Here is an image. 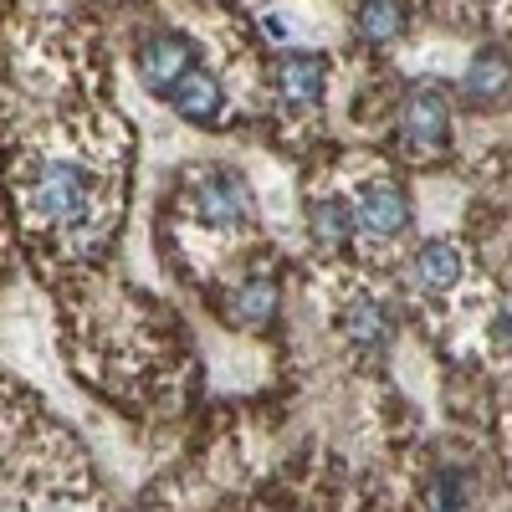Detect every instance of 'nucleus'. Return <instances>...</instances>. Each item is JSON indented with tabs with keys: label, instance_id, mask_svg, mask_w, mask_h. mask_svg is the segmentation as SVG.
<instances>
[{
	"label": "nucleus",
	"instance_id": "3",
	"mask_svg": "<svg viewBox=\"0 0 512 512\" xmlns=\"http://www.w3.org/2000/svg\"><path fill=\"white\" fill-rule=\"evenodd\" d=\"M354 231L374 241H395L410 231V195L395 180H369L354 200Z\"/></svg>",
	"mask_w": 512,
	"mask_h": 512
},
{
	"label": "nucleus",
	"instance_id": "2",
	"mask_svg": "<svg viewBox=\"0 0 512 512\" xmlns=\"http://www.w3.org/2000/svg\"><path fill=\"white\" fill-rule=\"evenodd\" d=\"M190 210L205 226H246L251 221V195L241 185V175L231 169H195L190 180Z\"/></svg>",
	"mask_w": 512,
	"mask_h": 512
},
{
	"label": "nucleus",
	"instance_id": "6",
	"mask_svg": "<svg viewBox=\"0 0 512 512\" xmlns=\"http://www.w3.org/2000/svg\"><path fill=\"white\" fill-rule=\"evenodd\" d=\"M164 98H169V108H175L185 123H216L221 108H226L221 82L210 77V72H200V67H190L185 77H175V88H169Z\"/></svg>",
	"mask_w": 512,
	"mask_h": 512
},
{
	"label": "nucleus",
	"instance_id": "14",
	"mask_svg": "<svg viewBox=\"0 0 512 512\" xmlns=\"http://www.w3.org/2000/svg\"><path fill=\"white\" fill-rule=\"evenodd\" d=\"M466 492H472V482H466L461 466H441L436 482H431V492H425V502H431V507H461Z\"/></svg>",
	"mask_w": 512,
	"mask_h": 512
},
{
	"label": "nucleus",
	"instance_id": "9",
	"mask_svg": "<svg viewBox=\"0 0 512 512\" xmlns=\"http://www.w3.org/2000/svg\"><path fill=\"white\" fill-rule=\"evenodd\" d=\"M344 338L354 349H384L395 338V318L384 303H374V297H359V303L344 308Z\"/></svg>",
	"mask_w": 512,
	"mask_h": 512
},
{
	"label": "nucleus",
	"instance_id": "1",
	"mask_svg": "<svg viewBox=\"0 0 512 512\" xmlns=\"http://www.w3.org/2000/svg\"><path fill=\"white\" fill-rule=\"evenodd\" d=\"M31 210L41 221H52L62 231H77L93 221V180L77 164H41V175L31 180Z\"/></svg>",
	"mask_w": 512,
	"mask_h": 512
},
{
	"label": "nucleus",
	"instance_id": "12",
	"mask_svg": "<svg viewBox=\"0 0 512 512\" xmlns=\"http://www.w3.org/2000/svg\"><path fill=\"white\" fill-rule=\"evenodd\" d=\"M354 26L369 47H384V41H395L405 31V11H400V0H359Z\"/></svg>",
	"mask_w": 512,
	"mask_h": 512
},
{
	"label": "nucleus",
	"instance_id": "8",
	"mask_svg": "<svg viewBox=\"0 0 512 512\" xmlns=\"http://www.w3.org/2000/svg\"><path fill=\"white\" fill-rule=\"evenodd\" d=\"M461 251L451 241H420L410 251V277L425 287V292H451L461 282Z\"/></svg>",
	"mask_w": 512,
	"mask_h": 512
},
{
	"label": "nucleus",
	"instance_id": "10",
	"mask_svg": "<svg viewBox=\"0 0 512 512\" xmlns=\"http://www.w3.org/2000/svg\"><path fill=\"white\" fill-rule=\"evenodd\" d=\"M461 93L472 103H497L507 93V52H497V47L477 52L472 67H466V77H461Z\"/></svg>",
	"mask_w": 512,
	"mask_h": 512
},
{
	"label": "nucleus",
	"instance_id": "11",
	"mask_svg": "<svg viewBox=\"0 0 512 512\" xmlns=\"http://www.w3.org/2000/svg\"><path fill=\"white\" fill-rule=\"evenodd\" d=\"M308 226H313V241H318V246H328V251L349 246V236H354V205H349L344 195H328V200H318V205H313Z\"/></svg>",
	"mask_w": 512,
	"mask_h": 512
},
{
	"label": "nucleus",
	"instance_id": "13",
	"mask_svg": "<svg viewBox=\"0 0 512 512\" xmlns=\"http://www.w3.org/2000/svg\"><path fill=\"white\" fill-rule=\"evenodd\" d=\"M272 308H277V287L272 282H241L236 292H231V323H241V328H256V323H267L272 318Z\"/></svg>",
	"mask_w": 512,
	"mask_h": 512
},
{
	"label": "nucleus",
	"instance_id": "5",
	"mask_svg": "<svg viewBox=\"0 0 512 512\" xmlns=\"http://www.w3.org/2000/svg\"><path fill=\"white\" fill-rule=\"evenodd\" d=\"M190 67H195L190 36L164 31V36H149L144 47H139V82H144L149 93H169V88H175V77H185Z\"/></svg>",
	"mask_w": 512,
	"mask_h": 512
},
{
	"label": "nucleus",
	"instance_id": "7",
	"mask_svg": "<svg viewBox=\"0 0 512 512\" xmlns=\"http://www.w3.org/2000/svg\"><path fill=\"white\" fill-rule=\"evenodd\" d=\"M323 82H328V67L323 57H308V52H287L277 62V93L292 103V108H313L323 98Z\"/></svg>",
	"mask_w": 512,
	"mask_h": 512
},
{
	"label": "nucleus",
	"instance_id": "4",
	"mask_svg": "<svg viewBox=\"0 0 512 512\" xmlns=\"http://www.w3.org/2000/svg\"><path fill=\"white\" fill-rule=\"evenodd\" d=\"M400 134L420 149H431V144H446L451 134V103L446 93L436 88V82H415V88L405 93L400 103Z\"/></svg>",
	"mask_w": 512,
	"mask_h": 512
}]
</instances>
